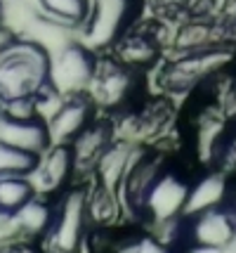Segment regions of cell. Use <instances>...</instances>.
<instances>
[{"label":"cell","instance_id":"1","mask_svg":"<svg viewBox=\"0 0 236 253\" xmlns=\"http://www.w3.org/2000/svg\"><path fill=\"white\" fill-rule=\"evenodd\" d=\"M50 85V52L31 38L12 36L0 45V107L35 102Z\"/></svg>","mask_w":236,"mask_h":253},{"label":"cell","instance_id":"2","mask_svg":"<svg viewBox=\"0 0 236 253\" xmlns=\"http://www.w3.org/2000/svg\"><path fill=\"white\" fill-rule=\"evenodd\" d=\"M88 227V189H64L59 201L52 206V220L43 234L45 253H80Z\"/></svg>","mask_w":236,"mask_h":253},{"label":"cell","instance_id":"3","mask_svg":"<svg viewBox=\"0 0 236 253\" xmlns=\"http://www.w3.org/2000/svg\"><path fill=\"white\" fill-rule=\"evenodd\" d=\"M137 14V0H90L88 17L78 29L80 43L97 50H111L116 41L123 36Z\"/></svg>","mask_w":236,"mask_h":253},{"label":"cell","instance_id":"4","mask_svg":"<svg viewBox=\"0 0 236 253\" xmlns=\"http://www.w3.org/2000/svg\"><path fill=\"white\" fill-rule=\"evenodd\" d=\"M95 69H97L95 52L80 41H71L50 55V85L62 97L88 95Z\"/></svg>","mask_w":236,"mask_h":253},{"label":"cell","instance_id":"5","mask_svg":"<svg viewBox=\"0 0 236 253\" xmlns=\"http://www.w3.org/2000/svg\"><path fill=\"white\" fill-rule=\"evenodd\" d=\"M187 194H189V182L177 173L163 168L154 180L151 189L146 192V197L137 213L149 218L151 222H156V225H170L177 218L182 220Z\"/></svg>","mask_w":236,"mask_h":253},{"label":"cell","instance_id":"6","mask_svg":"<svg viewBox=\"0 0 236 253\" xmlns=\"http://www.w3.org/2000/svg\"><path fill=\"white\" fill-rule=\"evenodd\" d=\"M182 220H184V237L189 239V244L215 246V249H229L232 244H236V218L227 204Z\"/></svg>","mask_w":236,"mask_h":253},{"label":"cell","instance_id":"7","mask_svg":"<svg viewBox=\"0 0 236 253\" xmlns=\"http://www.w3.org/2000/svg\"><path fill=\"white\" fill-rule=\"evenodd\" d=\"M135 90V69L121 64L118 59H97L95 78H92L88 97L92 104L97 102L101 107H118L130 97Z\"/></svg>","mask_w":236,"mask_h":253},{"label":"cell","instance_id":"8","mask_svg":"<svg viewBox=\"0 0 236 253\" xmlns=\"http://www.w3.org/2000/svg\"><path fill=\"white\" fill-rule=\"evenodd\" d=\"M71 175H76L71 144H50L38 159L31 180H34L38 197L45 199L52 194H62Z\"/></svg>","mask_w":236,"mask_h":253},{"label":"cell","instance_id":"9","mask_svg":"<svg viewBox=\"0 0 236 253\" xmlns=\"http://www.w3.org/2000/svg\"><path fill=\"white\" fill-rule=\"evenodd\" d=\"M95 121V107L88 95L64 97L59 109L47 119V132L52 144H71Z\"/></svg>","mask_w":236,"mask_h":253},{"label":"cell","instance_id":"10","mask_svg":"<svg viewBox=\"0 0 236 253\" xmlns=\"http://www.w3.org/2000/svg\"><path fill=\"white\" fill-rule=\"evenodd\" d=\"M0 140L38 156L52 144L50 132H47V123L40 116H26V119L5 116V121L0 126Z\"/></svg>","mask_w":236,"mask_h":253},{"label":"cell","instance_id":"11","mask_svg":"<svg viewBox=\"0 0 236 253\" xmlns=\"http://www.w3.org/2000/svg\"><path fill=\"white\" fill-rule=\"evenodd\" d=\"M229 192H232V187H229V180H227L225 170L205 173L196 182L189 185V194H187V204H184V215L182 218L203 213L208 209L225 206L227 199H229Z\"/></svg>","mask_w":236,"mask_h":253},{"label":"cell","instance_id":"12","mask_svg":"<svg viewBox=\"0 0 236 253\" xmlns=\"http://www.w3.org/2000/svg\"><path fill=\"white\" fill-rule=\"evenodd\" d=\"M113 142V128L109 123L92 121L78 137L71 142V152H73V168L76 175H80L83 170H95L97 161L101 154L106 152V147Z\"/></svg>","mask_w":236,"mask_h":253},{"label":"cell","instance_id":"13","mask_svg":"<svg viewBox=\"0 0 236 253\" xmlns=\"http://www.w3.org/2000/svg\"><path fill=\"white\" fill-rule=\"evenodd\" d=\"M35 197H38V192H35V185L31 177L24 175L0 177V218L17 215Z\"/></svg>","mask_w":236,"mask_h":253},{"label":"cell","instance_id":"14","mask_svg":"<svg viewBox=\"0 0 236 253\" xmlns=\"http://www.w3.org/2000/svg\"><path fill=\"white\" fill-rule=\"evenodd\" d=\"M88 5L90 0H35V7L43 17L71 31H78L83 26L88 17Z\"/></svg>","mask_w":236,"mask_h":253},{"label":"cell","instance_id":"15","mask_svg":"<svg viewBox=\"0 0 236 253\" xmlns=\"http://www.w3.org/2000/svg\"><path fill=\"white\" fill-rule=\"evenodd\" d=\"M121 211V197L116 189H109L104 185H95V189H88V220L90 225H111L118 218Z\"/></svg>","mask_w":236,"mask_h":253},{"label":"cell","instance_id":"16","mask_svg":"<svg viewBox=\"0 0 236 253\" xmlns=\"http://www.w3.org/2000/svg\"><path fill=\"white\" fill-rule=\"evenodd\" d=\"M38 154L24 152L19 147L2 142L0 140V177H12V175H24L31 177L38 166Z\"/></svg>","mask_w":236,"mask_h":253},{"label":"cell","instance_id":"17","mask_svg":"<svg viewBox=\"0 0 236 253\" xmlns=\"http://www.w3.org/2000/svg\"><path fill=\"white\" fill-rule=\"evenodd\" d=\"M215 156H217L220 164H229L232 168H236V128L225 132V137H222V142L217 147V154Z\"/></svg>","mask_w":236,"mask_h":253},{"label":"cell","instance_id":"18","mask_svg":"<svg viewBox=\"0 0 236 253\" xmlns=\"http://www.w3.org/2000/svg\"><path fill=\"white\" fill-rule=\"evenodd\" d=\"M118 253H168V251L154 239H137V242L123 246Z\"/></svg>","mask_w":236,"mask_h":253},{"label":"cell","instance_id":"19","mask_svg":"<svg viewBox=\"0 0 236 253\" xmlns=\"http://www.w3.org/2000/svg\"><path fill=\"white\" fill-rule=\"evenodd\" d=\"M0 253H38V251L31 249L29 244H24V242H12V244H7Z\"/></svg>","mask_w":236,"mask_h":253},{"label":"cell","instance_id":"20","mask_svg":"<svg viewBox=\"0 0 236 253\" xmlns=\"http://www.w3.org/2000/svg\"><path fill=\"white\" fill-rule=\"evenodd\" d=\"M187 253H227V249H215V246H201V244H189Z\"/></svg>","mask_w":236,"mask_h":253},{"label":"cell","instance_id":"21","mask_svg":"<svg viewBox=\"0 0 236 253\" xmlns=\"http://www.w3.org/2000/svg\"><path fill=\"white\" fill-rule=\"evenodd\" d=\"M227 206H229V211L234 213V218H236V187H232V192H229V199H227Z\"/></svg>","mask_w":236,"mask_h":253},{"label":"cell","instance_id":"22","mask_svg":"<svg viewBox=\"0 0 236 253\" xmlns=\"http://www.w3.org/2000/svg\"><path fill=\"white\" fill-rule=\"evenodd\" d=\"M2 121H5V109L0 107V126H2Z\"/></svg>","mask_w":236,"mask_h":253},{"label":"cell","instance_id":"23","mask_svg":"<svg viewBox=\"0 0 236 253\" xmlns=\"http://www.w3.org/2000/svg\"><path fill=\"white\" fill-rule=\"evenodd\" d=\"M0 10H2V0H0Z\"/></svg>","mask_w":236,"mask_h":253}]
</instances>
